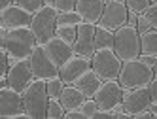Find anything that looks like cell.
Listing matches in <instances>:
<instances>
[{"label": "cell", "mask_w": 157, "mask_h": 119, "mask_svg": "<svg viewBox=\"0 0 157 119\" xmlns=\"http://www.w3.org/2000/svg\"><path fill=\"white\" fill-rule=\"evenodd\" d=\"M57 17H59L57 9L53 6H46V4H44L36 13H32L30 30L34 32L38 44L44 46L49 38L55 36V30H57Z\"/></svg>", "instance_id": "5"}, {"label": "cell", "mask_w": 157, "mask_h": 119, "mask_svg": "<svg viewBox=\"0 0 157 119\" xmlns=\"http://www.w3.org/2000/svg\"><path fill=\"white\" fill-rule=\"evenodd\" d=\"M144 64H148V66H155V62H157V55H146V53H140V57H138Z\"/></svg>", "instance_id": "34"}, {"label": "cell", "mask_w": 157, "mask_h": 119, "mask_svg": "<svg viewBox=\"0 0 157 119\" xmlns=\"http://www.w3.org/2000/svg\"><path fill=\"white\" fill-rule=\"evenodd\" d=\"M66 113L64 106L61 104L59 99H49V104H48V119H63Z\"/></svg>", "instance_id": "24"}, {"label": "cell", "mask_w": 157, "mask_h": 119, "mask_svg": "<svg viewBox=\"0 0 157 119\" xmlns=\"http://www.w3.org/2000/svg\"><path fill=\"white\" fill-rule=\"evenodd\" d=\"M127 23H129L127 4L121 2V0H106L104 12H102V17H100L98 25L104 28H110V30H117Z\"/></svg>", "instance_id": "9"}, {"label": "cell", "mask_w": 157, "mask_h": 119, "mask_svg": "<svg viewBox=\"0 0 157 119\" xmlns=\"http://www.w3.org/2000/svg\"><path fill=\"white\" fill-rule=\"evenodd\" d=\"M0 117L4 119H29L25 113L23 93H19L12 87L2 83L0 87Z\"/></svg>", "instance_id": "7"}, {"label": "cell", "mask_w": 157, "mask_h": 119, "mask_svg": "<svg viewBox=\"0 0 157 119\" xmlns=\"http://www.w3.org/2000/svg\"><path fill=\"white\" fill-rule=\"evenodd\" d=\"M134 119H153V113H151V110L148 108V110H142V112H138L136 115H134Z\"/></svg>", "instance_id": "36"}, {"label": "cell", "mask_w": 157, "mask_h": 119, "mask_svg": "<svg viewBox=\"0 0 157 119\" xmlns=\"http://www.w3.org/2000/svg\"><path fill=\"white\" fill-rule=\"evenodd\" d=\"M44 4H46V6H53V8H55V0H44Z\"/></svg>", "instance_id": "40"}, {"label": "cell", "mask_w": 157, "mask_h": 119, "mask_svg": "<svg viewBox=\"0 0 157 119\" xmlns=\"http://www.w3.org/2000/svg\"><path fill=\"white\" fill-rule=\"evenodd\" d=\"M138 13H132V12H129V25H132V27H136V21H138Z\"/></svg>", "instance_id": "37"}, {"label": "cell", "mask_w": 157, "mask_h": 119, "mask_svg": "<svg viewBox=\"0 0 157 119\" xmlns=\"http://www.w3.org/2000/svg\"><path fill=\"white\" fill-rule=\"evenodd\" d=\"M114 51L117 53V57L123 62L140 57L142 46H140V32L136 30V27H132V25L127 23V25H123L121 28L116 30Z\"/></svg>", "instance_id": "4"}, {"label": "cell", "mask_w": 157, "mask_h": 119, "mask_svg": "<svg viewBox=\"0 0 157 119\" xmlns=\"http://www.w3.org/2000/svg\"><path fill=\"white\" fill-rule=\"evenodd\" d=\"M55 34H57L59 38H63L64 42H68V44L74 46L76 36H78V27H72V25H57Z\"/></svg>", "instance_id": "23"}, {"label": "cell", "mask_w": 157, "mask_h": 119, "mask_svg": "<svg viewBox=\"0 0 157 119\" xmlns=\"http://www.w3.org/2000/svg\"><path fill=\"white\" fill-rule=\"evenodd\" d=\"M95 32H97V25L95 23H87V21H82L78 25V36L74 42V51L76 55H82L91 59L95 55Z\"/></svg>", "instance_id": "12"}, {"label": "cell", "mask_w": 157, "mask_h": 119, "mask_svg": "<svg viewBox=\"0 0 157 119\" xmlns=\"http://www.w3.org/2000/svg\"><path fill=\"white\" fill-rule=\"evenodd\" d=\"M148 89H150V96H151V102H157V76L148 83Z\"/></svg>", "instance_id": "35"}, {"label": "cell", "mask_w": 157, "mask_h": 119, "mask_svg": "<svg viewBox=\"0 0 157 119\" xmlns=\"http://www.w3.org/2000/svg\"><path fill=\"white\" fill-rule=\"evenodd\" d=\"M64 119H87L85 113L80 110V108H76V110H68L64 113Z\"/></svg>", "instance_id": "33"}, {"label": "cell", "mask_w": 157, "mask_h": 119, "mask_svg": "<svg viewBox=\"0 0 157 119\" xmlns=\"http://www.w3.org/2000/svg\"><path fill=\"white\" fill-rule=\"evenodd\" d=\"M140 46H142V53H146V55H157V30L155 28L140 34Z\"/></svg>", "instance_id": "21"}, {"label": "cell", "mask_w": 157, "mask_h": 119, "mask_svg": "<svg viewBox=\"0 0 157 119\" xmlns=\"http://www.w3.org/2000/svg\"><path fill=\"white\" fill-rule=\"evenodd\" d=\"M46 87H48L49 99H61V93H63V89L66 87V83L63 81L61 76H57V78H51V80L46 81Z\"/></svg>", "instance_id": "22"}, {"label": "cell", "mask_w": 157, "mask_h": 119, "mask_svg": "<svg viewBox=\"0 0 157 119\" xmlns=\"http://www.w3.org/2000/svg\"><path fill=\"white\" fill-rule=\"evenodd\" d=\"M123 95H125V89L121 87V83L117 80H104L93 99L98 102L100 108L116 110L123 104Z\"/></svg>", "instance_id": "10"}, {"label": "cell", "mask_w": 157, "mask_h": 119, "mask_svg": "<svg viewBox=\"0 0 157 119\" xmlns=\"http://www.w3.org/2000/svg\"><path fill=\"white\" fill-rule=\"evenodd\" d=\"M136 30L140 32V34H144V32L151 30V25L148 23V19H146L144 15H140V17H138V21H136Z\"/></svg>", "instance_id": "32"}, {"label": "cell", "mask_w": 157, "mask_h": 119, "mask_svg": "<svg viewBox=\"0 0 157 119\" xmlns=\"http://www.w3.org/2000/svg\"><path fill=\"white\" fill-rule=\"evenodd\" d=\"M93 119H117V112L110 108H98Z\"/></svg>", "instance_id": "30"}, {"label": "cell", "mask_w": 157, "mask_h": 119, "mask_svg": "<svg viewBox=\"0 0 157 119\" xmlns=\"http://www.w3.org/2000/svg\"><path fill=\"white\" fill-rule=\"evenodd\" d=\"M104 4H106V0H78L76 12L87 23L98 25L100 17H102V12H104Z\"/></svg>", "instance_id": "17"}, {"label": "cell", "mask_w": 157, "mask_h": 119, "mask_svg": "<svg viewBox=\"0 0 157 119\" xmlns=\"http://www.w3.org/2000/svg\"><path fill=\"white\" fill-rule=\"evenodd\" d=\"M153 74L157 76V62H155V66H153Z\"/></svg>", "instance_id": "41"}, {"label": "cell", "mask_w": 157, "mask_h": 119, "mask_svg": "<svg viewBox=\"0 0 157 119\" xmlns=\"http://www.w3.org/2000/svg\"><path fill=\"white\" fill-rule=\"evenodd\" d=\"M12 4H15V0H0V9H6Z\"/></svg>", "instance_id": "38"}, {"label": "cell", "mask_w": 157, "mask_h": 119, "mask_svg": "<svg viewBox=\"0 0 157 119\" xmlns=\"http://www.w3.org/2000/svg\"><path fill=\"white\" fill-rule=\"evenodd\" d=\"M32 23V13L23 9L17 4H12L6 9H0V28H23V27H30Z\"/></svg>", "instance_id": "14"}, {"label": "cell", "mask_w": 157, "mask_h": 119, "mask_svg": "<svg viewBox=\"0 0 157 119\" xmlns=\"http://www.w3.org/2000/svg\"><path fill=\"white\" fill-rule=\"evenodd\" d=\"M23 104L25 113L29 119H46L48 117V104L49 95L46 87V80H36L23 91Z\"/></svg>", "instance_id": "2"}, {"label": "cell", "mask_w": 157, "mask_h": 119, "mask_svg": "<svg viewBox=\"0 0 157 119\" xmlns=\"http://www.w3.org/2000/svg\"><path fill=\"white\" fill-rule=\"evenodd\" d=\"M153 78H155V74L151 66L144 64L140 59H132V61L123 62L117 81L121 83V87L125 91H129V89H136V87H146Z\"/></svg>", "instance_id": "3"}, {"label": "cell", "mask_w": 157, "mask_h": 119, "mask_svg": "<svg viewBox=\"0 0 157 119\" xmlns=\"http://www.w3.org/2000/svg\"><path fill=\"white\" fill-rule=\"evenodd\" d=\"M121 2H127V0H121Z\"/></svg>", "instance_id": "43"}, {"label": "cell", "mask_w": 157, "mask_h": 119, "mask_svg": "<svg viewBox=\"0 0 157 119\" xmlns=\"http://www.w3.org/2000/svg\"><path fill=\"white\" fill-rule=\"evenodd\" d=\"M38 46L30 27L23 28H2L0 32V49H6L12 61H29L34 47Z\"/></svg>", "instance_id": "1"}, {"label": "cell", "mask_w": 157, "mask_h": 119, "mask_svg": "<svg viewBox=\"0 0 157 119\" xmlns=\"http://www.w3.org/2000/svg\"><path fill=\"white\" fill-rule=\"evenodd\" d=\"M123 66V61L114 49H97L91 57V68L104 80H117Z\"/></svg>", "instance_id": "6"}, {"label": "cell", "mask_w": 157, "mask_h": 119, "mask_svg": "<svg viewBox=\"0 0 157 119\" xmlns=\"http://www.w3.org/2000/svg\"><path fill=\"white\" fill-rule=\"evenodd\" d=\"M30 62V68H32V74H34L36 80H51V78H57L59 76V66L53 62V59L48 55L46 47L42 44H38L32 51V55L29 59Z\"/></svg>", "instance_id": "8"}, {"label": "cell", "mask_w": 157, "mask_h": 119, "mask_svg": "<svg viewBox=\"0 0 157 119\" xmlns=\"http://www.w3.org/2000/svg\"><path fill=\"white\" fill-rule=\"evenodd\" d=\"M15 4L21 6L23 9H27V12H30V13H36L44 6V0H15Z\"/></svg>", "instance_id": "28"}, {"label": "cell", "mask_w": 157, "mask_h": 119, "mask_svg": "<svg viewBox=\"0 0 157 119\" xmlns=\"http://www.w3.org/2000/svg\"><path fill=\"white\" fill-rule=\"evenodd\" d=\"M151 4H155V6H157V0H151Z\"/></svg>", "instance_id": "42"}, {"label": "cell", "mask_w": 157, "mask_h": 119, "mask_svg": "<svg viewBox=\"0 0 157 119\" xmlns=\"http://www.w3.org/2000/svg\"><path fill=\"white\" fill-rule=\"evenodd\" d=\"M123 110H125L131 117H134L138 112L148 110L151 106V96H150V89L146 87H136V89H129L123 95Z\"/></svg>", "instance_id": "13"}, {"label": "cell", "mask_w": 157, "mask_h": 119, "mask_svg": "<svg viewBox=\"0 0 157 119\" xmlns=\"http://www.w3.org/2000/svg\"><path fill=\"white\" fill-rule=\"evenodd\" d=\"M125 4H127V8H129V12L142 15V13L148 12V8L151 6V0H127Z\"/></svg>", "instance_id": "26"}, {"label": "cell", "mask_w": 157, "mask_h": 119, "mask_svg": "<svg viewBox=\"0 0 157 119\" xmlns=\"http://www.w3.org/2000/svg\"><path fill=\"white\" fill-rule=\"evenodd\" d=\"M72 85H76V87L87 96V99H93L95 93L98 91V87L102 85V78H100V76H98L93 68H89V70H87L83 76H80V78H78Z\"/></svg>", "instance_id": "18"}, {"label": "cell", "mask_w": 157, "mask_h": 119, "mask_svg": "<svg viewBox=\"0 0 157 119\" xmlns=\"http://www.w3.org/2000/svg\"><path fill=\"white\" fill-rule=\"evenodd\" d=\"M98 108H100V106H98V102H97L95 99H85V102L80 106V110L85 113V117H87V119H93Z\"/></svg>", "instance_id": "27"}, {"label": "cell", "mask_w": 157, "mask_h": 119, "mask_svg": "<svg viewBox=\"0 0 157 119\" xmlns=\"http://www.w3.org/2000/svg\"><path fill=\"white\" fill-rule=\"evenodd\" d=\"M89 68H91V59L82 57V55H74L72 59H68L64 64H61V66H59V76L63 78V81L66 85H72Z\"/></svg>", "instance_id": "15"}, {"label": "cell", "mask_w": 157, "mask_h": 119, "mask_svg": "<svg viewBox=\"0 0 157 119\" xmlns=\"http://www.w3.org/2000/svg\"><path fill=\"white\" fill-rule=\"evenodd\" d=\"M142 15L148 19V23L151 25V28H155V30H157V6H155V4H151V6L148 8V12L142 13Z\"/></svg>", "instance_id": "31"}, {"label": "cell", "mask_w": 157, "mask_h": 119, "mask_svg": "<svg viewBox=\"0 0 157 119\" xmlns=\"http://www.w3.org/2000/svg\"><path fill=\"white\" fill-rule=\"evenodd\" d=\"M114 42H116V30H110L97 25L95 32V47L97 49H114Z\"/></svg>", "instance_id": "20"}, {"label": "cell", "mask_w": 157, "mask_h": 119, "mask_svg": "<svg viewBox=\"0 0 157 119\" xmlns=\"http://www.w3.org/2000/svg\"><path fill=\"white\" fill-rule=\"evenodd\" d=\"M150 110H151V113H153V119H157V102H151Z\"/></svg>", "instance_id": "39"}, {"label": "cell", "mask_w": 157, "mask_h": 119, "mask_svg": "<svg viewBox=\"0 0 157 119\" xmlns=\"http://www.w3.org/2000/svg\"><path fill=\"white\" fill-rule=\"evenodd\" d=\"M87 96L76 87V85H66V87L63 89L61 93V104L64 106V110L68 112V110H76V108H80L83 102H85Z\"/></svg>", "instance_id": "19"}, {"label": "cell", "mask_w": 157, "mask_h": 119, "mask_svg": "<svg viewBox=\"0 0 157 119\" xmlns=\"http://www.w3.org/2000/svg\"><path fill=\"white\" fill-rule=\"evenodd\" d=\"M82 17H80V13L76 12H63V13H59V17H57V25H72V27H78L82 23Z\"/></svg>", "instance_id": "25"}, {"label": "cell", "mask_w": 157, "mask_h": 119, "mask_svg": "<svg viewBox=\"0 0 157 119\" xmlns=\"http://www.w3.org/2000/svg\"><path fill=\"white\" fill-rule=\"evenodd\" d=\"M44 47H46L48 55L53 59V62L57 64V66L64 64L68 59H72V57L76 55L74 46H72V44H68V42H64L63 38H59L57 34H55L53 38H49L46 44H44Z\"/></svg>", "instance_id": "16"}, {"label": "cell", "mask_w": 157, "mask_h": 119, "mask_svg": "<svg viewBox=\"0 0 157 119\" xmlns=\"http://www.w3.org/2000/svg\"><path fill=\"white\" fill-rule=\"evenodd\" d=\"M76 2H78V0H55V9H57L59 13L74 12V9H76Z\"/></svg>", "instance_id": "29"}, {"label": "cell", "mask_w": 157, "mask_h": 119, "mask_svg": "<svg viewBox=\"0 0 157 119\" xmlns=\"http://www.w3.org/2000/svg\"><path fill=\"white\" fill-rule=\"evenodd\" d=\"M32 81H34V74H32L30 62L29 61H13L12 68H10V72L6 76V85L8 87L23 93Z\"/></svg>", "instance_id": "11"}]
</instances>
